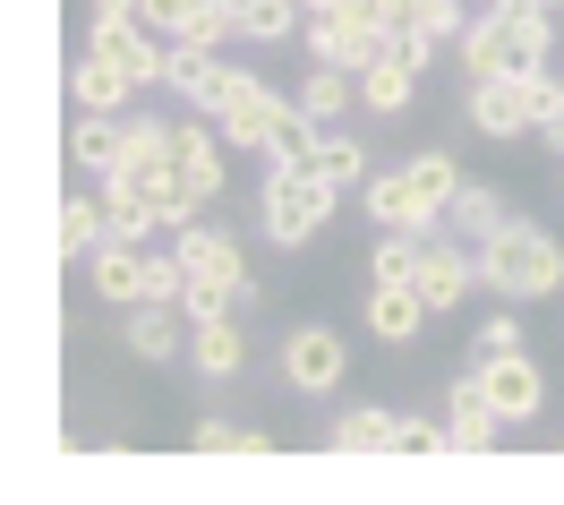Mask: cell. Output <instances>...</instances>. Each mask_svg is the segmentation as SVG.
Returning a JSON list of instances; mask_svg holds the SVG:
<instances>
[{
	"instance_id": "6da1fadb",
	"label": "cell",
	"mask_w": 564,
	"mask_h": 505,
	"mask_svg": "<svg viewBox=\"0 0 564 505\" xmlns=\"http://www.w3.org/2000/svg\"><path fill=\"white\" fill-rule=\"evenodd\" d=\"M454 52L470 77H547L556 69V9H539V0H488L462 26Z\"/></svg>"
},
{
	"instance_id": "7a4b0ae2",
	"label": "cell",
	"mask_w": 564,
	"mask_h": 505,
	"mask_svg": "<svg viewBox=\"0 0 564 505\" xmlns=\"http://www.w3.org/2000/svg\"><path fill=\"white\" fill-rule=\"evenodd\" d=\"M479 291L513 300V309H522V300H547V291H564V240L513 215L496 240H479Z\"/></svg>"
},
{
	"instance_id": "3957f363",
	"label": "cell",
	"mask_w": 564,
	"mask_h": 505,
	"mask_svg": "<svg viewBox=\"0 0 564 505\" xmlns=\"http://www.w3.org/2000/svg\"><path fill=\"white\" fill-rule=\"evenodd\" d=\"M343 215V189L308 172V163H265V189H257V232L274 249H308L325 223Z\"/></svg>"
},
{
	"instance_id": "277c9868",
	"label": "cell",
	"mask_w": 564,
	"mask_h": 505,
	"mask_svg": "<svg viewBox=\"0 0 564 505\" xmlns=\"http://www.w3.org/2000/svg\"><path fill=\"white\" fill-rule=\"evenodd\" d=\"M547 104H564L556 69L547 77H470V86H462V120L488 146H530L539 120H547Z\"/></svg>"
},
{
	"instance_id": "5b68a950",
	"label": "cell",
	"mask_w": 564,
	"mask_h": 505,
	"mask_svg": "<svg viewBox=\"0 0 564 505\" xmlns=\"http://www.w3.org/2000/svg\"><path fill=\"white\" fill-rule=\"evenodd\" d=\"M274 361H282V386L300 402H334L351 386V343H343V325H291Z\"/></svg>"
},
{
	"instance_id": "8992f818",
	"label": "cell",
	"mask_w": 564,
	"mask_h": 505,
	"mask_svg": "<svg viewBox=\"0 0 564 505\" xmlns=\"http://www.w3.org/2000/svg\"><path fill=\"white\" fill-rule=\"evenodd\" d=\"M411 283H420V300L436 309V318H454L462 300L479 291V249H470L462 232H427V240H420V275H411Z\"/></svg>"
},
{
	"instance_id": "52a82bcc",
	"label": "cell",
	"mask_w": 564,
	"mask_h": 505,
	"mask_svg": "<svg viewBox=\"0 0 564 505\" xmlns=\"http://www.w3.org/2000/svg\"><path fill=\"white\" fill-rule=\"evenodd\" d=\"M172 172L197 189L206 206L231 189V138L214 129V111H188V120H172Z\"/></svg>"
},
{
	"instance_id": "ba28073f",
	"label": "cell",
	"mask_w": 564,
	"mask_h": 505,
	"mask_svg": "<svg viewBox=\"0 0 564 505\" xmlns=\"http://www.w3.org/2000/svg\"><path fill=\"white\" fill-rule=\"evenodd\" d=\"M86 291H95L104 309H120V318L145 309V300H154V249H145V240H104V249L86 257Z\"/></svg>"
},
{
	"instance_id": "9c48e42d",
	"label": "cell",
	"mask_w": 564,
	"mask_h": 505,
	"mask_svg": "<svg viewBox=\"0 0 564 505\" xmlns=\"http://www.w3.org/2000/svg\"><path fill=\"white\" fill-rule=\"evenodd\" d=\"M248 77H257V69L223 61V52H206V43H172V95H180L188 111H223Z\"/></svg>"
},
{
	"instance_id": "30bf717a",
	"label": "cell",
	"mask_w": 564,
	"mask_h": 505,
	"mask_svg": "<svg viewBox=\"0 0 564 505\" xmlns=\"http://www.w3.org/2000/svg\"><path fill=\"white\" fill-rule=\"evenodd\" d=\"M470 368H479L488 402L505 411V429H530V420H547V368L530 361V352H505V361H470Z\"/></svg>"
},
{
	"instance_id": "8fae6325",
	"label": "cell",
	"mask_w": 564,
	"mask_h": 505,
	"mask_svg": "<svg viewBox=\"0 0 564 505\" xmlns=\"http://www.w3.org/2000/svg\"><path fill=\"white\" fill-rule=\"evenodd\" d=\"M282 111H291V95H274L265 77H248L231 104L214 111V129L231 138V154H274V129H282Z\"/></svg>"
},
{
	"instance_id": "7c38bea8",
	"label": "cell",
	"mask_w": 564,
	"mask_h": 505,
	"mask_svg": "<svg viewBox=\"0 0 564 505\" xmlns=\"http://www.w3.org/2000/svg\"><path fill=\"white\" fill-rule=\"evenodd\" d=\"M402 181H411V232H445V215H454V197H462V163L445 154V146H427V154H411L402 163Z\"/></svg>"
},
{
	"instance_id": "4fadbf2b",
	"label": "cell",
	"mask_w": 564,
	"mask_h": 505,
	"mask_svg": "<svg viewBox=\"0 0 564 505\" xmlns=\"http://www.w3.org/2000/svg\"><path fill=\"white\" fill-rule=\"evenodd\" d=\"M120 352H129L138 368L188 361V309H172V300H145V309H129V325H120Z\"/></svg>"
},
{
	"instance_id": "5bb4252c",
	"label": "cell",
	"mask_w": 564,
	"mask_h": 505,
	"mask_svg": "<svg viewBox=\"0 0 564 505\" xmlns=\"http://www.w3.org/2000/svg\"><path fill=\"white\" fill-rule=\"evenodd\" d=\"M496 437H505V411L488 402L479 368H462L454 386H445V445H454V454H488Z\"/></svg>"
},
{
	"instance_id": "9a60e30c",
	"label": "cell",
	"mask_w": 564,
	"mask_h": 505,
	"mask_svg": "<svg viewBox=\"0 0 564 505\" xmlns=\"http://www.w3.org/2000/svg\"><path fill=\"white\" fill-rule=\"evenodd\" d=\"M359 318H368V334H377L386 352H420V334H427L436 309L420 300V283H368V309H359Z\"/></svg>"
},
{
	"instance_id": "2e32d148",
	"label": "cell",
	"mask_w": 564,
	"mask_h": 505,
	"mask_svg": "<svg viewBox=\"0 0 564 505\" xmlns=\"http://www.w3.org/2000/svg\"><path fill=\"white\" fill-rule=\"evenodd\" d=\"M188 368H197L206 386H231V377L248 368V318H240V309L188 325Z\"/></svg>"
},
{
	"instance_id": "e0dca14e",
	"label": "cell",
	"mask_w": 564,
	"mask_h": 505,
	"mask_svg": "<svg viewBox=\"0 0 564 505\" xmlns=\"http://www.w3.org/2000/svg\"><path fill=\"white\" fill-rule=\"evenodd\" d=\"M69 163L86 181H111L129 163V111H77L69 120Z\"/></svg>"
},
{
	"instance_id": "ac0fdd59",
	"label": "cell",
	"mask_w": 564,
	"mask_h": 505,
	"mask_svg": "<svg viewBox=\"0 0 564 505\" xmlns=\"http://www.w3.org/2000/svg\"><path fill=\"white\" fill-rule=\"evenodd\" d=\"M172 249H180V266H188V275H223V283H240V275H248L240 232H231V223H214V215H197L188 232H172Z\"/></svg>"
},
{
	"instance_id": "d6986e66",
	"label": "cell",
	"mask_w": 564,
	"mask_h": 505,
	"mask_svg": "<svg viewBox=\"0 0 564 505\" xmlns=\"http://www.w3.org/2000/svg\"><path fill=\"white\" fill-rule=\"evenodd\" d=\"M138 77L120 69V61H104V52H77L69 61V104L77 111H138Z\"/></svg>"
},
{
	"instance_id": "ffe728a7",
	"label": "cell",
	"mask_w": 564,
	"mask_h": 505,
	"mask_svg": "<svg viewBox=\"0 0 564 505\" xmlns=\"http://www.w3.org/2000/svg\"><path fill=\"white\" fill-rule=\"evenodd\" d=\"M393 429H402L393 402H351L325 420V454H393Z\"/></svg>"
},
{
	"instance_id": "44dd1931",
	"label": "cell",
	"mask_w": 564,
	"mask_h": 505,
	"mask_svg": "<svg viewBox=\"0 0 564 505\" xmlns=\"http://www.w3.org/2000/svg\"><path fill=\"white\" fill-rule=\"evenodd\" d=\"M104 240H111V197H104V181H95V189H69V206H61V257L86 266Z\"/></svg>"
},
{
	"instance_id": "7402d4cb",
	"label": "cell",
	"mask_w": 564,
	"mask_h": 505,
	"mask_svg": "<svg viewBox=\"0 0 564 505\" xmlns=\"http://www.w3.org/2000/svg\"><path fill=\"white\" fill-rule=\"evenodd\" d=\"M420 77L427 69H411V61H377V69H359V111H368V120H402V111L420 104Z\"/></svg>"
},
{
	"instance_id": "603a6c76",
	"label": "cell",
	"mask_w": 564,
	"mask_h": 505,
	"mask_svg": "<svg viewBox=\"0 0 564 505\" xmlns=\"http://www.w3.org/2000/svg\"><path fill=\"white\" fill-rule=\"evenodd\" d=\"M300 104L317 111L325 129H343V120L359 111V69H343V61H317V69L300 77Z\"/></svg>"
},
{
	"instance_id": "cb8c5ba5",
	"label": "cell",
	"mask_w": 564,
	"mask_h": 505,
	"mask_svg": "<svg viewBox=\"0 0 564 505\" xmlns=\"http://www.w3.org/2000/svg\"><path fill=\"white\" fill-rule=\"evenodd\" d=\"M505 223H513V206H505V189H488V181H462L454 215H445V232H462V240L479 249V240H496Z\"/></svg>"
},
{
	"instance_id": "d4e9b609",
	"label": "cell",
	"mask_w": 564,
	"mask_h": 505,
	"mask_svg": "<svg viewBox=\"0 0 564 505\" xmlns=\"http://www.w3.org/2000/svg\"><path fill=\"white\" fill-rule=\"evenodd\" d=\"M231 9V26H240V43H282L308 26V9L300 0H223Z\"/></svg>"
},
{
	"instance_id": "484cf974",
	"label": "cell",
	"mask_w": 564,
	"mask_h": 505,
	"mask_svg": "<svg viewBox=\"0 0 564 505\" xmlns=\"http://www.w3.org/2000/svg\"><path fill=\"white\" fill-rule=\"evenodd\" d=\"M308 172H325L334 189H359V181H368V146L351 138V120H343V129H317V154H308Z\"/></svg>"
},
{
	"instance_id": "4316f807",
	"label": "cell",
	"mask_w": 564,
	"mask_h": 505,
	"mask_svg": "<svg viewBox=\"0 0 564 505\" xmlns=\"http://www.w3.org/2000/svg\"><path fill=\"white\" fill-rule=\"evenodd\" d=\"M188 445H197V454H274L265 429H240V420H223V411H197V420H188Z\"/></svg>"
},
{
	"instance_id": "83f0119b",
	"label": "cell",
	"mask_w": 564,
	"mask_h": 505,
	"mask_svg": "<svg viewBox=\"0 0 564 505\" xmlns=\"http://www.w3.org/2000/svg\"><path fill=\"white\" fill-rule=\"evenodd\" d=\"M359 206H368L377 232H411V181H402V172H368V181H359Z\"/></svg>"
},
{
	"instance_id": "f1b7e54d",
	"label": "cell",
	"mask_w": 564,
	"mask_h": 505,
	"mask_svg": "<svg viewBox=\"0 0 564 505\" xmlns=\"http://www.w3.org/2000/svg\"><path fill=\"white\" fill-rule=\"evenodd\" d=\"M420 275V232H377L368 249V283H411Z\"/></svg>"
},
{
	"instance_id": "f546056e",
	"label": "cell",
	"mask_w": 564,
	"mask_h": 505,
	"mask_svg": "<svg viewBox=\"0 0 564 505\" xmlns=\"http://www.w3.org/2000/svg\"><path fill=\"white\" fill-rule=\"evenodd\" d=\"M505 352H522V318H513V300H505V309L470 334V361H505Z\"/></svg>"
},
{
	"instance_id": "4dcf8cb0",
	"label": "cell",
	"mask_w": 564,
	"mask_h": 505,
	"mask_svg": "<svg viewBox=\"0 0 564 505\" xmlns=\"http://www.w3.org/2000/svg\"><path fill=\"white\" fill-rule=\"evenodd\" d=\"M393 454H454V445H445V420H427V411H402V429H393Z\"/></svg>"
},
{
	"instance_id": "1f68e13d",
	"label": "cell",
	"mask_w": 564,
	"mask_h": 505,
	"mask_svg": "<svg viewBox=\"0 0 564 505\" xmlns=\"http://www.w3.org/2000/svg\"><path fill=\"white\" fill-rule=\"evenodd\" d=\"M539 146H547V154L564 163V104H547V120H539Z\"/></svg>"
},
{
	"instance_id": "d6a6232c",
	"label": "cell",
	"mask_w": 564,
	"mask_h": 505,
	"mask_svg": "<svg viewBox=\"0 0 564 505\" xmlns=\"http://www.w3.org/2000/svg\"><path fill=\"white\" fill-rule=\"evenodd\" d=\"M86 18H138V0H86Z\"/></svg>"
},
{
	"instance_id": "836d02e7",
	"label": "cell",
	"mask_w": 564,
	"mask_h": 505,
	"mask_svg": "<svg viewBox=\"0 0 564 505\" xmlns=\"http://www.w3.org/2000/svg\"><path fill=\"white\" fill-rule=\"evenodd\" d=\"M300 9H308V18H325V9H343V0H300Z\"/></svg>"
},
{
	"instance_id": "e575fe53",
	"label": "cell",
	"mask_w": 564,
	"mask_h": 505,
	"mask_svg": "<svg viewBox=\"0 0 564 505\" xmlns=\"http://www.w3.org/2000/svg\"><path fill=\"white\" fill-rule=\"evenodd\" d=\"M539 9H564V0H539Z\"/></svg>"
},
{
	"instance_id": "d590c367",
	"label": "cell",
	"mask_w": 564,
	"mask_h": 505,
	"mask_svg": "<svg viewBox=\"0 0 564 505\" xmlns=\"http://www.w3.org/2000/svg\"><path fill=\"white\" fill-rule=\"evenodd\" d=\"M470 9H488V0H470Z\"/></svg>"
},
{
	"instance_id": "8d00e7d4",
	"label": "cell",
	"mask_w": 564,
	"mask_h": 505,
	"mask_svg": "<svg viewBox=\"0 0 564 505\" xmlns=\"http://www.w3.org/2000/svg\"><path fill=\"white\" fill-rule=\"evenodd\" d=\"M556 454H564V437H556Z\"/></svg>"
},
{
	"instance_id": "74e56055",
	"label": "cell",
	"mask_w": 564,
	"mask_h": 505,
	"mask_svg": "<svg viewBox=\"0 0 564 505\" xmlns=\"http://www.w3.org/2000/svg\"><path fill=\"white\" fill-rule=\"evenodd\" d=\"M556 86H564V69H556Z\"/></svg>"
}]
</instances>
